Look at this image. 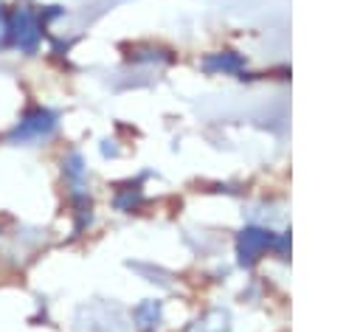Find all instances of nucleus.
Returning a JSON list of instances; mask_svg holds the SVG:
<instances>
[{
    "label": "nucleus",
    "mask_w": 360,
    "mask_h": 332,
    "mask_svg": "<svg viewBox=\"0 0 360 332\" xmlns=\"http://www.w3.org/2000/svg\"><path fill=\"white\" fill-rule=\"evenodd\" d=\"M0 34L3 42L22 51V53H34L42 42V17L34 14L31 8H14L8 14H0Z\"/></svg>",
    "instance_id": "nucleus-1"
},
{
    "label": "nucleus",
    "mask_w": 360,
    "mask_h": 332,
    "mask_svg": "<svg viewBox=\"0 0 360 332\" xmlns=\"http://www.w3.org/2000/svg\"><path fill=\"white\" fill-rule=\"evenodd\" d=\"M53 129H56V113H51L45 107H34L8 132V141L11 143H37V141H45Z\"/></svg>",
    "instance_id": "nucleus-2"
}]
</instances>
